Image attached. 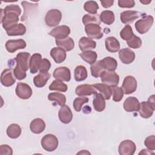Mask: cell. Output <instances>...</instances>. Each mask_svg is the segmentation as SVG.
Returning a JSON list of instances; mask_svg holds the SVG:
<instances>
[{
  "mask_svg": "<svg viewBox=\"0 0 155 155\" xmlns=\"http://www.w3.org/2000/svg\"><path fill=\"white\" fill-rule=\"evenodd\" d=\"M1 23L3 28L7 30L19 21V16L21 13V10L18 5H8L3 10L1 8Z\"/></svg>",
  "mask_w": 155,
  "mask_h": 155,
  "instance_id": "obj_1",
  "label": "cell"
},
{
  "mask_svg": "<svg viewBox=\"0 0 155 155\" xmlns=\"http://www.w3.org/2000/svg\"><path fill=\"white\" fill-rule=\"evenodd\" d=\"M30 54L27 52H20L15 58L16 65L13 70V74L18 80L21 81L26 78V71L30 68Z\"/></svg>",
  "mask_w": 155,
  "mask_h": 155,
  "instance_id": "obj_2",
  "label": "cell"
},
{
  "mask_svg": "<svg viewBox=\"0 0 155 155\" xmlns=\"http://www.w3.org/2000/svg\"><path fill=\"white\" fill-rule=\"evenodd\" d=\"M154 22V18L152 16L148 15L146 17L137 21L135 23L136 30L140 34H145L148 32Z\"/></svg>",
  "mask_w": 155,
  "mask_h": 155,
  "instance_id": "obj_3",
  "label": "cell"
},
{
  "mask_svg": "<svg viewBox=\"0 0 155 155\" xmlns=\"http://www.w3.org/2000/svg\"><path fill=\"white\" fill-rule=\"evenodd\" d=\"M62 19V13L58 9H51L48 10L45 17L47 25L54 27L58 25Z\"/></svg>",
  "mask_w": 155,
  "mask_h": 155,
  "instance_id": "obj_4",
  "label": "cell"
},
{
  "mask_svg": "<svg viewBox=\"0 0 155 155\" xmlns=\"http://www.w3.org/2000/svg\"><path fill=\"white\" fill-rule=\"evenodd\" d=\"M57 137L51 134L45 135L41 139L42 147L47 151H53L58 146Z\"/></svg>",
  "mask_w": 155,
  "mask_h": 155,
  "instance_id": "obj_5",
  "label": "cell"
},
{
  "mask_svg": "<svg viewBox=\"0 0 155 155\" xmlns=\"http://www.w3.org/2000/svg\"><path fill=\"white\" fill-rule=\"evenodd\" d=\"M101 80L109 86H117L119 82V76L114 71L104 70L100 75Z\"/></svg>",
  "mask_w": 155,
  "mask_h": 155,
  "instance_id": "obj_6",
  "label": "cell"
},
{
  "mask_svg": "<svg viewBox=\"0 0 155 155\" xmlns=\"http://www.w3.org/2000/svg\"><path fill=\"white\" fill-rule=\"evenodd\" d=\"M121 88L125 94H130L136 90L137 81L132 76H126L123 81Z\"/></svg>",
  "mask_w": 155,
  "mask_h": 155,
  "instance_id": "obj_7",
  "label": "cell"
},
{
  "mask_svg": "<svg viewBox=\"0 0 155 155\" xmlns=\"http://www.w3.org/2000/svg\"><path fill=\"white\" fill-rule=\"evenodd\" d=\"M85 31L91 39H99L103 37L102 28L99 25L96 24H88L85 26Z\"/></svg>",
  "mask_w": 155,
  "mask_h": 155,
  "instance_id": "obj_8",
  "label": "cell"
},
{
  "mask_svg": "<svg viewBox=\"0 0 155 155\" xmlns=\"http://www.w3.org/2000/svg\"><path fill=\"white\" fill-rule=\"evenodd\" d=\"M136 150L135 143L131 140H125L119 146V153L120 155H133Z\"/></svg>",
  "mask_w": 155,
  "mask_h": 155,
  "instance_id": "obj_9",
  "label": "cell"
},
{
  "mask_svg": "<svg viewBox=\"0 0 155 155\" xmlns=\"http://www.w3.org/2000/svg\"><path fill=\"white\" fill-rule=\"evenodd\" d=\"M16 95L22 99H28L32 95V90L27 84L19 82L17 84L16 90Z\"/></svg>",
  "mask_w": 155,
  "mask_h": 155,
  "instance_id": "obj_10",
  "label": "cell"
},
{
  "mask_svg": "<svg viewBox=\"0 0 155 155\" xmlns=\"http://www.w3.org/2000/svg\"><path fill=\"white\" fill-rule=\"evenodd\" d=\"M70 33V28L67 25H60L52 29L48 35L55 38L56 39H63L68 37Z\"/></svg>",
  "mask_w": 155,
  "mask_h": 155,
  "instance_id": "obj_11",
  "label": "cell"
},
{
  "mask_svg": "<svg viewBox=\"0 0 155 155\" xmlns=\"http://www.w3.org/2000/svg\"><path fill=\"white\" fill-rule=\"evenodd\" d=\"M53 76L55 79L61 81L68 82L71 79L70 70L66 67L56 68L53 73Z\"/></svg>",
  "mask_w": 155,
  "mask_h": 155,
  "instance_id": "obj_12",
  "label": "cell"
},
{
  "mask_svg": "<svg viewBox=\"0 0 155 155\" xmlns=\"http://www.w3.org/2000/svg\"><path fill=\"white\" fill-rule=\"evenodd\" d=\"M26 47V42L22 39L8 40L5 43V48L9 53H14L19 49H23Z\"/></svg>",
  "mask_w": 155,
  "mask_h": 155,
  "instance_id": "obj_13",
  "label": "cell"
},
{
  "mask_svg": "<svg viewBox=\"0 0 155 155\" xmlns=\"http://www.w3.org/2000/svg\"><path fill=\"white\" fill-rule=\"evenodd\" d=\"M119 57L123 64H130L134 61L135 53L131 49L125 48L119 51Z\"/></svg>",
  "mask_w": 155,
  "mask_h": 155,
  "instance_id": "obj_14",
  "label": "cell"
},
{
  "mask_svg": "<svg viewBox=\"0 0 155 155\" xmlns=\"http://www.w3.org/2000/svg\"><path fill=\"white\" fill-rule=\"evenodd\" d=\"M16 80L13 76V69L7 68L3 70L1 75V82L5 87H10L13 85Z\"/></svg>",
  "mask_w": 155,
  "mask_h": 155,
  "instance_id": "obj_15",
  "label": "cell"
},
{
  "mask_svg": "<svg viewBox=\"0 0 155 155\" xmlns=\"http://www.w3.org/2000/svg\"><path fill=\"white\" fill-rule=\"evenodd\" d=\"M123 107L127 112L137 111L139 110L140 102L135 97H128L125 100Z\"/></svg>",
  "mask_w": 155,
  "mask_h": 155,
  "instance_id": "obj_16",
  "label": "cell"
},
{
  "mask_svg": "<svg viewBox=\"0 0 155 155\" xmlns=\"http://www.w3.org/2000/svg\"><path fill=\"white\" fill-rule=\"evenodd\" d=\"M58 116L60 121L62 123L67 124L71 121L73 118V113L70 108L68 105H64L60 108Z\"/></svg>",
  "mask_w": 155,
  "mask_h": 155,
  "instance_id": "obj_17",
  "label": "cell"
},
{
  "mask_svg": "<svg viewBox=\"0 0 155 155\" xmlns=\"http://www.w3.org/2000/svg\"><path fill=\"white\" fill-rule=\"evenodd\" d=\"M140 15V13L137 11L127 10L120 13V19L122 23L128 24L133 22L134 20L137 19Z\"/></svg>",
  "mask_w": 155,
  "mask_h": 155,
  "instance_id": "obj_18",
  "label": "cell"
},
{
  "mask_svg": "<svg viewBox=\"0 0 155 155\" xmlns=\"http://www.w3.org/2000/svg\"><path fill=\"white\" fill-rule=\"evenodd\" d=\"M75 93L79 96H90L97 93V90L94 88L93 85L81 84L76 87Z\"/></svg>",
  "mask_w": 155,
  "mask_h": 155,
  "instance_id": "obj_19",
  "label": "cell"
},
{
  "mask_svg": "<svg viewBox=\"0 0 155 155\" xmlns=\"http://www.w3.org/2000/svg\"><path fill=\"white\" fill-rule=\"evenodd\" d=\"M79 47L82 52H85L95 48L96 43L90 38L82 37L79 41Z\"/></svg>",
  "mask_w": 155,
  "mask_h": 155,
  "instance_id": "obj_20",
  "label": "cell"
},
{
  "mask_svg": "<svg viewBox=\"0 0 155 155\" xmlns=\"http://www.w3.org/2000/svg\"><path fill=\"white\" fill-rule=\"evenodd\" d=\"M50 56L57 64L63 62L66 59L65 51L60 47H54L50 51Z\"/></svg>",
  "mask_w": 155,
  "mask_h": 155,
  "instance_id": "obj_21",
  "label": "cell"
},
{
  "mask_svg": "<svg viewBox=\"0 0 155 155\" xmlns=\"http://www.w3.org/2000/svg\"><path fill=\"white\" fill-rule=\"evenodd\" d=\"M154 110L155 108H154L148 102V101H143L140 104V107L139 110V114L143 118H149L153 115Z\"/></svg>",
  "mask_w": 155,
  "mask_h": 155,
  "instance_id": "obj_22",
  "label": "cell"
},
{
  "mask_svg": "<svg viewBox=\"0 0 155 155\" xmlns=\"http://www.w3.org/2000/svg\"><path fill=\"white\" fill-rule=\"evenodd\" d=\"M50 74L47 71H40V73L33 78V83L36 87L42 88L45 85Z\"/></svg>",
  "mask_w": 155,
  "mask_h": 155,
  "instance_id": "obj_23",
  "label": "cell"
},
{
  "mask_svg": "<svg viewBox=\"0 0 155 155\" xmlns=\"http://www.w3.org/2000/svg\"><path fill=\"white\" fill-rule=\"evenodd\" d=\"M105 44L106 49L111 53L117 52L120 49L119 42L116 38L113 36L107 38L105 40Z\"/></svg>",
  "mask_w": 155,
  "mask_h": 155,
  "instance_id": "obj_24",
  "label": "cell"
},
{
  "mask_svg": "<svg viewBox=\"0 0 155 155\" xmlns=\"http://www.w3.org/2000/svg\"><path fill=\"white\" fill-rule=\"evenodd\" d=\"M30 128L32 133L35 134H40L45 128V122L41 118H36L31 122Z\"/></svg>",
  "mask_w": 155,
  "mask_h": 155,
  "instance_id": "obj_25",
  "label": "cell"
},
{
  "mask_svg": "<svg viewBox=\"0 0 155 155\" xmlns=\"http://www.w3.org/2000/svg\"><path fill=\"white\" fill-rule=\"evenodd\" d=\"M94 88L99 91L103 96L105 99L108 100L110 99L112 94V88L111 86H109L105 84H94L93 85Z\"/></svg>",
  "mask_w": 155,
  "mask_h": 155,
  "instance_id": "obj_26",
  "label": "cell"
},
{
  "mask_svg": "<svg viewBox=\"0 0 155 155\" xmlns=\"http://www.w3.org/2000/svg\"><path fill=\"white\" fill-rule=\"evenodd\" d=\"M56 44L58 47L64 49L66 51H70L74 48V42L70 37L63 39H56Z\"/></svg>",
  "mask_w": 155,
  "mask_h": 155,
  "instance_id": "obj_27",
  "label": "cell"
},
{
  "mask_svg": "<svg viewBox=\"0 0 155 155\" xmlns=\"http://www.w3.org/2000/svg\"><path fill=\"white\" fill-rule=\"evenodd\" d=\"M93 105L94 110L97 112L102 111L105 108V101L103 96L101 93H96L94 94Z\"/></svg>",
  "mask_w": 155,
  "mask_h": 155,
  "instance_id": "obj_28",
  "label": "cell"
},
{
  "mask_svg": "<svg viewBox=\"0 0 155 155\" xmlns=\"http://www.w3.org/2000/svg\"><path fill=\"white\" fill-rule=\"evenodd\" d=\"M42 60L41 54L34 53L30 59V71L31 74L36 73L39 70V66Z\"/></svg>",
  "mask_w": 155,
  "mask_h": 155,
  "instance_id": "obj_29",
  "label": "cell"
},
{
  "mask_svg": "<svg viewBox=\"0 0 155 155\" xmlns=\"http://www.w3.org/2000/svg\"><path fill=\"white\" fill-rule=\"evenodd\" d=\"M101 63L103 68L108 71H114L117 67L116 60L110 56L105 57L102 60H101Z\"/></svg>",
  "mask_w": 155,
  "mask_h": 155,
  "instance_id": "obj_30",
  "label": "cell"
},
{
  "mask_svg": "<svg viewBox=\"0 0 155 155\" xmlns=\"http://www.w3.org/2000/svg\"><path fill=\"white\" fill-rule=\"evenodd\" d=\"M26 27L22 24H17L6 30V33L8 36H21L25 33Z\"/></svg>",
  "mask_w": 155,
  "mask_h": 155,
  "instance_id": "obj_31",
  "label": "cell"
},
{
  "mask_svg": "<svg viewBox=\"0 0 155 155\" xmlns=\"http://www.w3.org/2000/svg\"><path fill=\"white\" fill-rule=\"evenodd\" d=\"M99 19L101 22L107 25L112 24L115 19L114 14L112 11L104 10L99 15Z\"/></svg>",
  "mask_w": 155,
  "mask_h": 155,
  "instance_id": "obj_32",
  "label": "cell"
},
{
  "mask_svg": "<svg viewBox=\"0 0 155 155\" xmlns=\"http://www.w3.org/2000/svg\"><path fill=\"white\" fill-rule=\"evenodd\" d=\"M21 134V128L16 124L10 125L7 128V134L12 139H16L19 137Z\"/></svg>",
  "mask_w": 155,
  "mask_h": 155,
  "instance_id": "obj_33",
  "label": "cell"
},
{
  "mask_svg": "<svg viewBox=\"0 0 155 155\" xmlns=\"http://www.w3.org/2000/svg\"><path fill=\"white\" fill-rule=\"evenodd\" d=\"M74 79L76 81L80 82L85 80L88 76L86 68L83 65H78L74 69Z\"/></svg>",
  "mask_w": 155,
  "mask_h": 155,
  "instance_id": "obj_34",
  "label": "cell"
},
{
  "mask_svg": "<svg viewBox=\"0 0 155 155\" xmlns=\"http://www.w3.org/2000/svg\"><path fill=\"white\" fill-rule=\"evenodd\" d=\"M48 99L51 101L56 102L61 107L64 105L66 102L65 96L58 92H54V93H50L48 95Z\"/></svg>",
  "mask_w": 155,
  "mask_h": 155,
  "instance_id": "obj_35",
  "label": "cell"
},
{
  "mask_svg": "<svg viewBox=\"0 0 155 155\" xmlns=\"http://www.w3.org/2000/svg\"><path fill=\"white\" fill-rule=\"evenodd\" d=\"M79 56L84 61L91 65L96 62L97 58V54L96 52L90 50L82 52L79 54Z\"/></svg>",
  "mask_w": 155,
  "mask_h": 155,
  "instance_id": "obj_36",
  "label": "cell"
},
{
  "mask_svg": "<svg viewBox=\"0 0 155 155\" xmlns=\"http://www.w3.org/2000/svg\"><path fill=\"white\" fill-rule=\"evenodd\" d=\"M22 5L24 9V15L21 17V20L22 21H24L28 18V16L33 11V10L37 8L38 5L31 4L27 1H22Z\"/></svg>",
  "mask_w": 155,
  "mask_h": 155,
  "instance_id": "obj_37",
  "label": "cell"
},
{
  "mask_svg": "<svg viewBox=\"0 0 155 155\" xmlns=\"http://www.w3.org/2000/svg\"><path fill=\"white\" fill-rule=\"evenodd\" d=\"M68 89L67 84L63 83L61 81L56 79L53 81L49 86L50 90L59 91L61 92H65Z\"/></svg>",
  "mask_w": 155,
  "mask_h": 155,
  "instance_id": "obj_38",
  "label": "cell"
},
{
  "mask_svg": "<svg viewBox=\"0 0 155 155\" xmlns=\"http://www.w3.org/2000/svg\"><path fill=\"white\" fill-rule=\"evenodd\" d=\"M90 70L91 75L94 78H99L102 71H104V69L102 67L101 60L95 62L90 66Z\"/></svg>",
  "mask_w": 155,
  "mask_h": 155,
  "instance_id": "obj_39",
  "label": "cell"
},
{
  "mask_svg": "<svg viewBox=\"0 0 155 155\" xmlns=\"http://www.w3.org/2000/svg\"><path fill=\"white\" fill-rule=\"evenodd\" d=\"M84 8L86 12L93 15H96L97 13V10L99 9V6L96 1H88L85 2Z\"/></svg>",
  "mask_w": 155,
  "mask_h": 155,
  "instance_id": "obj_40",
  "label": "cell"
},
{
  "mask_svg": "<svg viewBox=\"0 0 155 155\" xmlns=\"http://www.w3.org/2000/svg\"><path fill=\"white\" fill-rule=\"evenodd\" d=\"M134 36L131 27L130 25H126L120 32V36L124 41L130 39Z\"/></svg>",
  "mask_w": 155,
  "mask_h": 155,
  "instance_id": "obj_41",
  "label": "cell"
},
{
  "mask_svg": "<svg viewBox=\"0 0 155 155\" xmlns=\"http://www.w3.org/2000/svg\"><path fill=\"white\" fill-rule=\"evenodd\" d=\"M82 22L85 25L92 23L99 25L101 21L96 15H85L82 18Z\"/></svg>",
  "mask_w": 155,
  "mask_h": 155,
  "instance_id": "obj_42",
  "label": "cell"
},
{
  "mask_svg": "<svg viewBox=\"0 0 155 155\" xmlns=\"http://www.w3.org/2000/svg\"><path fill=\"white\" fill-rule=\"evenodd\" d=\"M88 97H79L76 98L73 101V108L77 111L79 112L82 109V106L88 102Z\"/></svg>",
  "mask_w": 155,
  "mask_h": 155,
  "instance_id": "obj_43",
  "label": "cell"
},
{
  "mask_svg": "<svg viewBox=\"0 0 155 155\" xmlns=\"http://www.w3.org/2000/svg\"><path fill=\"white\" fill-rule=\"evenodd\" d=\"M127 43L128 47H130V48L136 49L141 47L142 40L139 37L134 35V36L130 39L127 41Z\"/></svg>",
  "mask_w": 155,
  "mask_h": 155,
  "instance_id": "obj_44",
  "label": "cell"
},
{
  "mask_svg": "<svg viewBox=\"0 0 155 155\" xmlns=\"http://www.w3.org/2000/svg\"><path fill=\"white\" fill-rule=\"evenodd\" d=\"M111 88L113 94V100L116 102L121 101L124 95V92L122 88L117 86L112 87Z\"/></svg>",
  "mask_w": 155,
  "mask_h": 155,
  "instance_id": "obj_45",
  "label": "cell"
},
{
  "mask_svg": "<svg viewBox=\"0 0 155 155\" xmlns=\"http://www.w3.org/2000/svg\"><path fill=\"white\" fill-rule=\"evenodd\" d=\"M145 145L148 148V150L153 151L155 150V136L151 135L147 137L144 141Z\"/></svg>",
  "mask_w": 155,
  "mask_h": 155,
  "instance_id": "obj_46",
  "label": "cell"
},
{
  "mask_svg": "<svg viewBox=\"0 0 155 155\" xmlns=\"http://www.w3.org/2000/svg\"><path fill=\"white\" fill-rule=\"evenodd\" d=\"M50 67L51 64L50 61L45 58L42 59L39 66V70L40 71H48Z\"/></svg>",
  "mask_w": 155,
  "mask_h": 155,
  "instance_id": "obj_47",
  "label": "cell"
},
{
  "mask_svg": "<svg viewBox=\"0 0 155 155\" xmlns=\"http://www.w3.org/2000/svg\"><path fill=\"white\" fill-rule=\"evenodd\" d=\"M135 5L133 0H119L118 5L121 8H133Z\"/></svg>",
  "mask_w": 155,
  "mask_h": 155,
  "instance_id": "obj_48",
  "label": "cell"
},
{
  "mask_svg": "<svg viewBox=\"0 0 155 155\" xmlns=\"http://www.w3.org/2000/svg\"><path fill=\"white\" fill-rule=\"evenodd\" d=\"M13 154L12 148L8 145H2L0 147L1 155H12Z\"/></svg>",
  "mask_w": 155,
  "mask_h": 155,
  "instance_id": "obj_49",
  "label": "cell"
},
{
  "mask_svg": "<svg viewBox=\"0 0 155 155\" xmlns=\"http://www.w3.org/2000/svg\"><path fill=\"white\" fill-rule=\"evenodd\" d=\"M103 7L104 8H109L111 6L113 5V3H114V1L113 0H102V1H100Z\"/></svg>",
  "mask_w": 155,
  "mask_h": 155,
  "instance_id": "obj_50",
  "label": "cell"
},
{
  "mask_svg": "<svg viewBox=\"0 0 155 155\" xmlns=\"http://www.w3.org/2000/svg\"><path fill=\"white\" fill-rule=\"evenodd\" d=\"M148 102L154 108H155V95L153 94L150 96L148 99Z\"/></svg>",
  "mask_w": 155,
  "mask_h": 155,
  "instance_id": "obj_51",
  "label": "cell"
},
{
  "mask_svg": "<svg viewBox=\"0 0 155 155\" xmlns=\"http://www.w3.org/2000/svg\"><path fill=\"white\" fill-rule=\"evenodd\" d=\"M151 2V1L150 0V1H140V2H141V3H142V4H145V5H147V4H148L149 3H150Z\"/></svg>",
  "mask_w": 155,
  "mask_h": 155,
  "instance_id": "obj_52",
  "label": "cell"
},
{
  "mask_svg": "<svg viewBox=\"0 0 155 155\" xmlns=\"http://www.w3.org/2000/svg\"><path fill=\"white\" fill-rule=\"evenodd\" d=\"M81 153H82V154H90L89 152L88 151H80L78 153V154H81Z\"/></svg>",
  "mask_w": 155,
  "mask_h": 155,
  "instance_id": "obj_53",
  "label": "cell"
}]
</instances>
